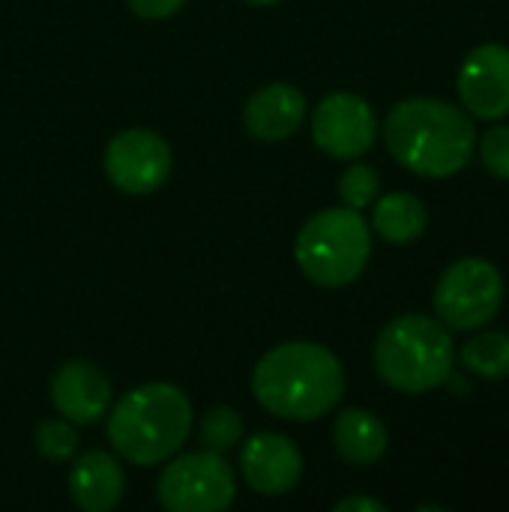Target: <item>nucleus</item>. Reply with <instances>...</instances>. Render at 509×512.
<instances>
[{"label": "nucleus", "instance_id": "20", "mask_svg": "<svg viewBox=\"0 0 509 512\" xmlns=\"http://www.w3.org/2000/svg\"><path fill=\"white\" fill-rule=\"evenodd\" d=\"M381 192V177L372 165H351L339 180V198L351 210H366Z\"/></svg>", "mask_w": 509, "mask_h": 512}, {"label": "nucleus", "instance_id": "4", "mask_svg": "<svg viewBox=\"0 0 509 512\" xmlns=\"http://www.w3.org/2000/svg\"><path fill=\"white\" fill-rule=\"evenodd\" d=\"M453 339L447 327L429 315L393 318L375 342L378 378L399 393H429L453 375Z\"/></svg>", "mask_w": 509, "mask_h": 512}, {"label": "nucleus", "instance_id": "7", "mask_svg": "<svg viewBox=\"0 0 509 512\" xmlns=\"http://www.w3.org/2000/svg\"><path fill=\"white\" fill-rule=\"evenodd\" d=\"M504 303V279L486 258H462L444 270L435 288L438 321L450 330L486 327Z\"/></svg>", "mask_w": 509, "mask_h": 512}, {"label": "nucleus", "instance_id": "12", "mask_svg": "<svg viewBox=\"0 0 509 512\" xmlns=\"http://www.w3.org/2000/svg\"><path fill=\"white\" fill-rule=\"evenodd\" d=\"M51 405L75 426H90L111 405V384L96 363L69 360L51 378Z\"/></svg>", "mask_w": 509, "mask_h": 512}, {"label": "nucleus", "instance_id": "21", "mask_svg": "<svg viewBox=\"0 0 509 512\" xmlns=\"http://www.w3.org/2000/svg\"><path fill=\"white\" fill-rule=\"evenodd\" d=\"M480 156L495 177L509 180V126H495L483 135Z\"/></svg>", "mask_w": 509, "mask_h": 512}, {"label": "nucleus", "instance_id": "18", "mask_svg": "<svg viewBox=\"0 0 509 512\" xmlns=\"http://www.w3.org/2000/svg\"><path fill=\"white\" fill-rule=\"evenodd\" d=\"M198 438H201L204 450L228 453L243 438V417H240V411H234L231 405L210 408L201 417V423H198Z\"/></svg>", "mask_w": 509, "mask_h": 512}, {"label": "nucleus", "instance_id": "5", "mask_svg": "<svg viewBox=\"0 0 509 512\" xmlns=\"http://www.w3.org/2000/svg\"><path fill=\"white\" fill-rule=\"evenodd\" d=\"M294 255L309 282L321 288H342L366 270L372 255V231L360 210L330 207L306 219L297 234Z\"/></svg>", "mask_w": 509, "mask_h": 512}, {"label": "nucleus", "instance_id": "2", "mask_svg": "<svg viewBox=\"0 0 509 512\" xmlns=\"http://www.w3.org/2000/svg\"><path fill=\"white\" fill-rule=\"evenodd\" d=\"M387 150L399 165L420 177L459 174L477 147V132L459 105L441 99H405L384 126Z\"/></svg>", "mask_w": 509, "mask_h": 512}, {"label": "nucleus", "instance_id": "8", "mask_svg": "<svg viewBox=\"0 0 509 512\" xmlns=\"http://www.w3.org/2000/svg\"><path fill=\"white\" fill-rule=\"evenodd\" d=\"M171 144L153 129L117 132L105 147V174L126 195H150L171 177Z\"/></svg>", "mask_w": 509, "mask_h": 512}, {"label": "nucleus", "instance_id": "19", "mask_svg": "<svg viewBox=\"0 0 509 512\" xmlns=\"http://www.w3.org/2000/svg\"><path fill=\"white\" fill-rule=\"evenodd\" d=\"M33 444L42 459L48 462H69L78 450V432L75 423L63 420H42L33 432Z\"/></svg>", "mask_w": 509, "mask_h": 512}, {"label": "nucleus", "instance_id": "11", "mask_svg": "<svg viewBox=\"0 0 509 512\" xmlns=\"http://www.w3.org/2000/svg\"><path fill=\"white\" fill-rule=\"evenodd\" d=\"M240 471L252 492L279 498L303 477V456L297 444L279 432H258L240 450Z\"/></svg>", "mask_w": 509, "mask_h": 512}, {"label": "nucleus", "instance_id": "17", "mask_svg": "<svg viewBox=\"0 0 509 512\" xmlns=\"http://www.w3.org/2000/svg\"><path fill=\"white\" fill-rule=\"evenodd\" d=\"M462 363L468 372L501 381L509 378V336L507 333H480L462 348Z\"/></svg>", "mask_w": 509, "mask_h": 512}, {"label": "nucleus", "instance_id": "3", "mask_svg": "<svg viewBox=\"0 0 509 512\" xmlns=\"http://www.w3.org/2000/svg\"><path fill=\"white\" fill-rule=\"evenodd\" d=\"M192 432V402L174 384H141L129 390L108 417V441L129 465L168 462Z\"/></svg>", "mask_w": 509, "mask_h": 512}, {"label": "nucleus", "instance_id": "15", "mask_svg": "<svg viewBox=\"0 0 509 512\" xmlns=\"http://www.w3.org/2000/svg\"><path fill=\"white\" fill-rule=\"evenodd\" d=\"M333 444L348 465H375L387 453L390 438H387V426L372 411L348 408L336 417Z\"/></svg>", "mask_w": 509, "mask_h": 512}, {"label": "nucleus", "instance_id": "24", "mask_svg": "<svg viewBox=\"0 0 509 512\" xmlns=\"http://www.w3.org/2000/svg\"><path fill=\"white\" fill-rule=\"evenodd\" d=\"M246 3H252V6H273V3H279V0H246Z\"/></svg>", "mask_w": 509, "mask_h": 512}, {"label": "nucleus", "instance_id": "6", "mask_svg": "<svg viewBox=\"0 0 509 512\" xmlns=\"http://www.w3.org/2000/svg\"><path fill=\"white\" fill-rule=\"evenodd\" d=\"M156 498L168 512H222L237 498V477L222 453H186L165 465Z\"/></svg>", "mask_w": 509, "mask_h": 512}, {"label": "nucleus", "instance_id": "10", "mask_svg": "<svg viewBox=\"0 0 509 512\" xmlns=\"http://www.w3.org/2000/svg\"><path fill=\"white\" fill-rule=\"evenodd\" d=\"M459 96L468 114L498 120L509 114V48L486 42L474 48L459 69Z\"/></svg>", "mask_w": 509, "mask_h": 512}, {"label": "nucleus", "instance_id": "9", "mask_svg": "<svg viewBox=\"0 0 509 512\" xmlns=\"http://www.w3.org/2000/svg\"><path fill=\"white\" fill-rule=\"evenodd\" d=\"M378 135V120L372 105L348 90L330 93L318 102L312 114L315 144L336 159H360L369 153Z\"/></svg>", "mask_w": 509, "mask_h": 512}, {"label": "nucleus", "instance_id": "13", "mask_svg": "<svg viewBox=\"0 0 509 512\" xmlns=\"http://www.w3.org/2000/svg\"><path fill=\"white\" fill-rule=\"evenodd\" d=\"M306 117V99L291 84H267L252 93L243 108V126L258 141H285L291 138Z\"/></svg>", "mask_w": 509, "mask_h": 512}, {"label": "nucleus", "instance_id": "23", "mask_svg": "<svg viewBox=\"0 0 509 512\" xmlns=\"http://www.w3.org/2000/svg\"><path fill=\"white\" fill-rule=\"evenodd\" d=\"M336 512H387V504H381V501H375V498H345V501H339Z\"/></svg>", "mask_w": 509, "mask_h": 512}, {"label": "nucleus", "instance_id": "14", "mask_svg": "<svg viewBox=\"0 0 509 512\" xmlns=\"http://www.w3.org/2000/svg\"><path fill=\"white\" fill-rule=\"evenodd\" d=\"M126 495V474L111 453L90 450L69 471V498L84 512H111Z\"/></svg>", "mask_w": 509, "mask_h": 512}, {"label": "nucleus", "instance_id": "22", "mask_svg": "<svg viewBox=\"0 0 509 512\" xmlns=\"http://www.w3.org/2000/svg\"><path fill=\"white\" fill-rule=\"evenodd\" d=\"M129 9L138 15V18H147V21H162V18H171L177 15L186 0H126Z\"/></svg>", "mask_w": 509, "mask_h": 512}, {"label": "nucleus", "instance_id": "1", "mask_svg": "<svg viewBox=\"0 0 509 512\" xmlns=\"http://www.w3.org/2000/svg\"><path fill=\"white\" fill-rule=\"evenodd\" d=\"M252 393L273 417L309 423L339 405L345 396V369L318 342H285L258 360Z\"/></svg>", "mask_w": 509, "mask_h": 512}, {"label": "nucleus", "instance_id": "16", "mask_svg": "<svg viewBox=\"0 0 509 512\" xmlns=\"http://www.w3.org/2000/svg\"><path fill=\"white\" fill-rule=\"evenodd\" d=\"M372 225H375L378 237H384L387 243L408 246V243L423 237V231L429 225V213H426V207H423V201L417 195L393 192V195L375 198Z\"/></svg>", "mask_w": 509, "mask_h": 512}]
</instances>
